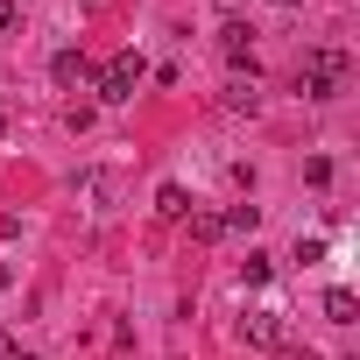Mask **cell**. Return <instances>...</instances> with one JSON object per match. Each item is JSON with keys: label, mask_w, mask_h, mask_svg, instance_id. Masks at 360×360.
<instances>
[{"label": "cell", "mask_w": 360, "mask_h": 360, "mask_svg": "<svg viewBox=\"0 0 360 360\" xmlns=\"http://www.w3.org/2000/svg\"><path fill=\"white\" fill-rule=\"evenodd\" d=\"M346 78H353V57L325 43V50H311V57H304L297 92H304V99H339V92H346Z\"/></svg>", "instance_id": "cell-1"}, {"label": "cell", "mask_w": 360, "mask_h": 360, "mask_svg": "<svg viewBox=\"0 0 360 360\" xmlns=\"http://www.w3.org/2000/svg\"><path fill=\"white\" fill-rule=\"evenodd\" d=\"M141 78H148V64H141V57H134V50H120V57H113V64H106V71H99V99H106V106H127V99H134V85H141Z\"/></svg>", "instance_id": "cell-2"}, {"label": "cell", "mask_w": 360, "mask_h": 360, "mask_svg": "<svg viewBox=\"0 0 360 360\" xmlns=\"http://www.w3.org/2000/svg\"><path fill=\"white\" fill-rule=\"evenodd\" d=\"M219 50H226V64H233L240 78H255V29H248V22H226V29H219Z\"/></svg>", "instance_id": "cell-3"}, {"label": "cell", "mask_w": 360, "mask_h": 360, "mask_svg": "<svg viewBox=\"0 0 360 360\" xmlns=\"http://www.w3.org/2000/svg\"><path fill=\"white\" fill-rule=\"evenodd\" d=\"M240 339H248V346H283V318H276V311H248V318H240Z\"/></svg>", "instance_id": "cell-4"}, {"label": "cell", "mask_w": 360, "mask_h": 360, "mask_svg": "<svg viewBox=\"0 0 360 360\" xmlns=\"http://www.w3.org/2000/svg\"><path fill=\"white\" fill-rule=\"evenodd\" d=\"M50 78H57V85H85V78H92L85 50H57V57H50Z\"/></svg>", "instance_id": "cell-5"}, {"label": "cell", "mask_w": 360, "mask_h": 360, "mask_svg": "<svg viewBox=\"0 0 360 360\" xmlns=\"http://www.w3.org/2000/svg\"><path fill=\"white\" fill-rule=\"evenodd\" d=\"M226 106H233V113H255V106H262L255 78H240V71H233V78H226Z\"/></svg>", "instance_id": "cell-6"}, {"label": "cell", "mask_w": 360, "mask_h": 360, "mask_svg": "<svg viewBox=\"0 0 360 360\" xmlns=\"http://www.w3.org/2000/svg\"><path fill=\"white\" fill-rule=\"evenodd\" d=\"M269 276H276V255H262V248H248V262H240V283H248V290H262Z\"/></svg>", "instance_id": "cell-7"}, {"label": "cell", "mask_w": 360, "mask_h": 360, "mask_svg": "<svg viewBox=\"0 0 360 360\" xmlns=\"http://www.w3.org/2000/svg\"><path fill=\"white\" fill-rule=\"evenodd\" d=\"M155 212H162V219H191V198H184V184H162V191H155Z\"/></svg>", "instance_id": "cell-8"}, {"label": "cell", "mask_w": 360, "mask_h": 360, "mask_svg": "<svg viewBox=\"0 0 360 360\" xmlns=\"http://www.w3.org/2000/svg\"><path fill=\"white\" fill-rule=\"evenodd\" d=\"M325 318H332V325H353V318H360L353 290H325Z\"/></svg>", "instance_id": "cell-9"}, {"label": "cell", "mask_w": 360, "mask_h": 360, "mask_svg": "<svg viewBox=\"0 0 360 360\" xmlns=\"http://www.w3.org/2000/svg\"><path fill=\"white\" fill-rule=\"evenodd\" d=\"M191 240H198V248H212V240H226V226H219V212H191Z\"/></svg>", "instance_id": "cell-10"}, {"label": "cell", "mask_w": 360, "mask_h": 360, "mask_svg": "<svg viewBox=\"0 0 360 360\" xmlns=\"http://www.w3.org/2000/svg\"><path fill=\"white\" fill-rule=\"evenodd\" d=\"M219 226H226V233H255V226H262V205H233Z\"/></svg>", "instance_id": "cell-11"}, {"label": "cell", "mask_w": 360, "mask_h": 360, "mask_svg": "<svg viewBox=\"0 0 360 360\" xmlns=\"http://www.w3.org/2000/svg\"><path fill=\"white\" fill-rule=\"evenodd\" d=\"M15 22H22V0H0V36H8Z\"/></svg>", "instance_id": "cell-12"}, {"label": "cell", "mask_w": 360, "mask_h": 360, "mask_svg": "<svg viewBox=\"0 0 360 360\" xmlns=\"http://www.w3.org/2000/svg\"><path fill=\"white\" fill-rule=\"evenodd\" d=\"M0 290H8V262H0Z\"/></svg>", "instance_id": "cell-13"}, {"label": "cell", "mask_w": 360, "mask_h": 360, "mask_svg": "<svg viewBox=\"0 0 360 360\" xmlns=\"http://www.w3.org/2000/svg\"><path fill=\"white\" fill-rule=\"evenodd\" d=\"M276 8H304V0H276Z\"/></svg>", "instance_id": "cell-14"}]
</instances>
